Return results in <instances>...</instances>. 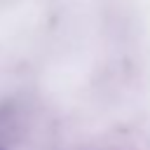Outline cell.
I'll use <instances>...</instances> for the list:
<instances>
[{
	"mask_svg": "<svg viewBox=\"0 0 150 150\" xmlns=\"http://www.w3.org/2000/svg\"><path fill=\"white\" fill-rule=\"evenodd\" d=\"M0 150H2V148H0Z\"/></svg>",
	"mask_w": 150,
	"mask_h": 150,
	"instance_id": "cell-1",
	"label": "cell"
}]
</instances>
